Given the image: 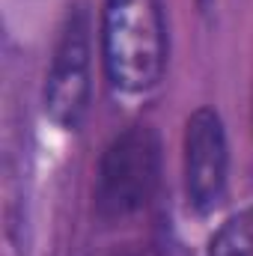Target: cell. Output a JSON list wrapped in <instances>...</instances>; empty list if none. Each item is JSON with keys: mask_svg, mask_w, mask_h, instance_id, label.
I'll return each instance as SVG.
<instances>
[{"mask_svg": "<svg viewBox=\"0 0 253 256\" xmlns=\"http://www.w3.org/2000/svg\"><path fill=\"white\" fill-rule=\"evenodd\" d=\"M102 57L122 92H146L161 80L167 30L158 0H108L102 15Z\"/></svg>", "mask_w": 253, "mask_h": 256, "instance_id": "cell-1", "label": "cell"}, {"mask_svg": "<svg viewBox=\"0 0 253 256\" xmlns=\"http://www.w3.org/2000/svg\"><path fill=\"white\" fill-rule=\"evenodd\" d=\"M161 146L149 126H131L110 140L96 176V206L102 218L140 212L158 185Z\"/></svg>", "mask_w": 253, "mask_h": 256, "instance_id": "cell-2", "label": "cell"}, {"mask_svg": "<svg viewBox=\"0 0 253 256\" xmlns=\"http://www.w3.org/2000/svg\"><path fill=\"white\" fill-rule=\"evenodd\" d=\"M90 102V18L68 12L45 80V110L63 128H78Z\"/></svg>", "mask_w": 253, "mask_h": 256, "instance_id": "cell-3", "label": "cell"}, {"mask_svg": "<svg viewBox=\"0 0 253 256\" xmlns=\"http://www.w3.org/2000/svg\"><path fill=\"white\" fill-rule=\"evenodd\" d=\"M185 191L196 212H212L226 191V134L212 108H200L185 126Z\"/></svg>", "mask_w": 253, "mask_h": 256, "instance_id": "cell-4", "label": "cell"}, {"mask_svg": "<svg viewBox=\"0 0 253 256\" xmlns=\"http://www.w3.org/2000/svg\"><path fill=\"white\" fill-rule=\"evenodd\" d=\"M208 256H253V206L232 214L212 236Z\"/></svg>", "mask_w": 253, "mask_h": 256, "instance_id": "cell-5", "label": "cell"}, {"mask_svg": "<svg viewBox=\"0 0 253 256\" xmlns=\"http://www.w3.org/2000/svg\"><path fill=\"white\" fill-rule=\"evenodd\" d=\"M116 256H131V254H116Z\"/></svg>", "mask_w": 253, "mask_h": 256, "instance_id": "cell-6", "label": "cell"}]
</instances>
